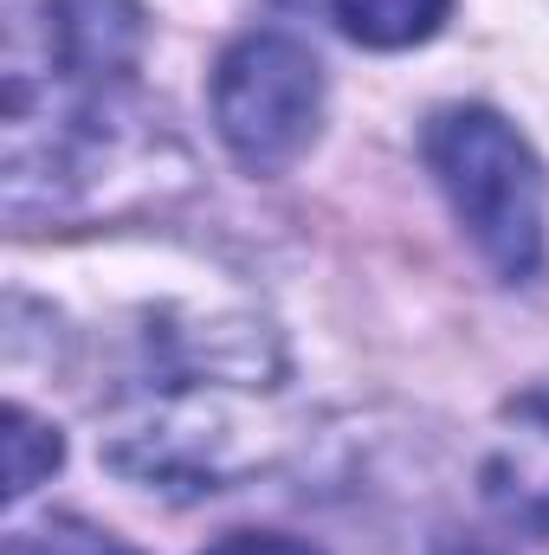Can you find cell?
Instances as JSON below:
<instances>
[{
    "label": "cell",
    "instance_id": "1",
    "mask_svg": "<svg viewBox=\"0 0 549 555\" xmlns=\"http://www.w3.org/2000/svg\"><path fill=\"white\" fill-rule=\"evenodd\" d=\"M420 155H426L452 220L478 246V259L505 284L537 278V266H544V168H537L531 142L485 104H446L426 117Z\"/></svg>",
    "mask_w": 549,
    "mask_h": 555
},
{
    "label": "cell",
    "instance_id": "2",
    "mask_svg": "<svg viewBox=\"0 0 549 555\" xmlns=\"http://www.w3.org/2000/svg\"><path fill=\"white\" fill-rule=\"evenodd\" d=\"M214 130L246 175L291 168L323 130V65L291 33H246L214 65Z\"/></svg>",
    "mask_w": 549,
    "mask_h": 555
},
{
    "label": "cell",
    "instance_id": "3",
    "mask_svg": "<svg viewBox=\"0 0 549 555\" xmlns=\"http://www.w3.org/2000/svg\"><path fill=\"white\" fill-rule=\"evenodd\" d=\"M478 498L505 530L549 543V382L505 401L478 459Z\"/></svg>",
    "mask_w": 549,
    "mask_h": 555
},
{
    "label": "cell",
    "instance_id": "4",
    "mask_svg": "<svg viewBox=\"0 0 549 555\" xmlns=\"http://www.w3.org/2000/svg\"><path fill=\"white\" fill-rule=\"evenodd\" d=\"M330 13L343 20V33L356 46H375V52H401L420 46L446 26L452 0H330Z\"/></svg>",
    "mask_w": 549,
    "mask_h": 555
},
{
    "label": "cell",
    "instance_id": "5",
    "mask_svg": "<svg viewBox=\"0 0 549 555\" xmlns=\"http://www.w3.org/2000/svg\"><path fill=\"white\" fill-rule=\"evenodd\" d=\"M59 459H65L59 426H46L33 408L13 401V408H7V504L33 498V491L59 472Z\"/></svg>",
    "mask_w": 549,
    "mask_h": 555
},
{
    "label": "cell",
    "instance_id": "6",
    "mask_svg": "<svg viewBox=\"0 0 549 555\" xmlns=\"http://www.w3.org/2000/svg\"><path fill=\"white\" fill-rule=\"evenodd\" d=\"M0 555H137V550L124 537L85 524V517H39V524L7 530V550Z\"/></svg>",
    "mask_w": 549,
    "mask_h": 555
},
{
    "label": "cell",
    "instance_id": "7",
    "mask_svg": "<svg viewBox=\"0 0 549 555\" xmlns=\"http://www.w3.org/2000/svg\"><path fill=\"white\" fill-rule=\"evenodd\" d=\"M201 555H323V550H310L297 537H272V530H233V537H220L214 550H201Z\"/></svg>",
    "mask_w": 549,
    "mask_h": 555
},
{
    "label": "cell",
    "instance_id": "8",
    "mask_svg": "<svg viewBox=\"0 0 549 555\" xmlns=\"http://www.w3.org/2000/svg\"><path fill=\"white\" fill-rule=\"evenodd\" d=\"M439 555H491V550H478V543H446Z\"/></svg>",
    "mask_w": 549,
    "mask_h": 555
}]
</instances>
